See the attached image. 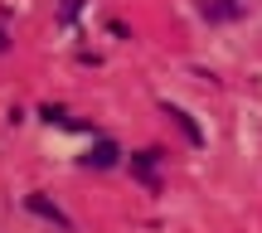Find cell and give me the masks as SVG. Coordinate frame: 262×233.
<instances>
[{
	"instance_id": "5",
	"label": "cell",
	"mask_w": 262,
	"mask_h": 233,
	"mask_svg": "<svg viewBox=\"0 0 262 233\" xmlns=\"http://www.w3.org/2000/svg\"><path fill=\"white\" fill-rule=\"evenodd\" d=\"M199 15L204 19H238L243 10H238L233 0H199Z\"/></svg>"
},
{
	"instance_id": "7",
	"label": "cell",
	"mask_w": 262,
	"mask_h": 233,
	"mask_svg": "<svg viewBox=\"0 0 262 233\" xmlns=\"http://www.w3.org/2000/svg\"><path fill=\"white\" fill-rule=\"evenodd\" d=\"M39 117H44V121H63V107H54V102H49V107H39Z\"/></svg>"
},
{
	"instance_id": "4",
	"label": "cell",
	"mask_w": 262,
	"mask_h": 233,
	"mask_svg": "<svg viewBox=\"0 0 262 233\" xmlns=\"http://www.w3.org/2000/svg\"><path fill=\"white\" fill-rule=\"evenodd\" d=\"M117 156H122V151H117L112 141L102 136V141H97L93 151H88V165H97V170H112V165H117Z\"/></svg>"
},
{
	"instance_id": "1",
	"label": "cell",
	"mask_w": 262,
	"mask_h": 233,
	"mask_svg": "<svg viewBox=\"0 0 262 233\" xmlns=\"http://www.w3.org/2000/svg\"><path fill=\"white\" fill-rule=\"evenodd\" d=\"M25 209H29V214H39L44 224H54L58 233H73V219H68V214H63V209H58L49 195H39V189H34V195H25Z\"/></svg>"
},
{
	"instance_id": "2",
	"label": "cell",
	"mask_w": 262,
	"mask_h": 233,
	"mask_svg": "<svg viewBox=\"0 0 262 233\" xmlns=\"http://www.w3.org/2000/svg\"><path fill=\"white\" fill-rule=\"evenodd\" d=\"M160 160H165V156H160L156 146H150V151H136V156H131V175H136L146 189H160Z\"/></svg>"
},
{
	"instance_id": "3",
	"label": "cell",
	"mask_w": 262,
	"mask_h": 233,
	"mask_svg": "<svg viewBox=\"0 0 262 233\" xmlns=\"http://www.w3.org/2000/svg\"><path fill=\"white\" fill-rule=\"evenodd\" d=\"M160 117H170V121H175V126H180V136H185L189 146H204V131H199V121L189 117L185 107H175V102H160Z\"/></svg>"
},
{
	"instance_id": "8",
	"label": "cell",
	"mask_w": 262,
	"mask_h": 233,
	"mask_svg": "<svg viewBox=\"0 0 262 233\" xmlns=\"http://www.w3.org/2000/svg\"><path fill=\"white\" fill-rule=\"evenodd\" d=\"M5 49H10V34H5V29H0V54H5Z\"/></svg>"
},
{
	"instance_id": "6",
	"label": "cell",
	"mask_w": 262,
	"mask_h": 233,
	"mask_svg": "<svg viewBox=\"0 0 262 233\" xmlns=\"http://www.w3.org/2000/svg\"><path fill=\"white\" fill-rule=\"evenodd\" d=\"M78 10H83V0H58V19H63V25H73Z\"/></svg>"
}]
</instances>
